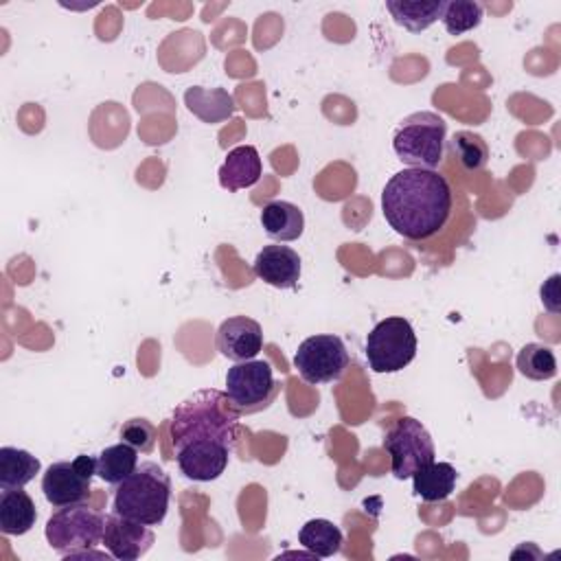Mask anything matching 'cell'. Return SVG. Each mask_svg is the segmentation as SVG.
<instances>
[{
  "label": "cell",
  "mask_w": 561,
  "mask_h": 561,
  "mask_svg": "<svg viewBox=\"0 0 561 561\" xmlns=\"http://www.w3.org/2000/svg\"><path fill=\"white\" fill-rule=\"evenodd\" d=\"M451 184L436 169L408 167L397 171L381 191L386 221L410 241H425L438 234L451 215Z\"/></svg>",
  "instance_id": "1"
},
{
  "label": "cell",
  "mask_w": 561,
  "mask_h": 561,
  "mask_svg": "<svg viewBox=\"0 0 561 561\" xmlns=\"http://www.w3.org/2000/svg\"><path fill=\"white\" fill-rule=\"evenodd\" d=\"M239 419L226 392L202 388L175 405L169 434L175 449L186 443H221L234 449Z\"/></svg>",
  "instance_id": "2"
},
{
  "label": "cell",
  "mask_w": 561,
  "mask_h": 561,
  "mask_svg": "<svg viewBox=\"0 0 561 561\" xmlns=\"http://www.w3.org/2000/svg\"><path fill=\"white\" fill-rule=\"evenodd\" d=\"M171 500V478L156 462H140L123 482L116 484L112 508L114 513L158 526L164 522Z\"/></svg>",
  "instance_id": "3"
},
{
  "label": "cell",
  "mask_w": 561,
  "mask_h": 561,
  "mask_svg": "<svg viewBox=\"0 0 561 561\" xmlns=\"http://www.w3.org/2000/svg\"><path fill=\"white\" fill-rule=\"evenodd\" d=\"M447 123L436 112H414L405 116L394 136L392 149L397 158L416 169H436L445 156Z\"/></svg>",
  "instance_id": "4"
},
{
  "label": "cell",
  "mask_w": 561,
  "mask_h": 561,
  "mask_svg": "<svg viewBox=\"0 0 561 561\" xmlns=\"http://www.w3.org/2000/svg\"><path fill=\"white\" fill-rule=\"evenodd\" d=\"M105 515L79 504L59 506L46 522V541L61 557H77L103 541Z\"/></svg>",
  "instance_id": "5"
},
{
  "label": "cell",
  "mask_w": 561,
  "mask_h": 561,
  "mask_svg": "<svg viewBox=\"0 0 561 561\" xmlns=\"http://www.w3.org/2000/svg\"><path fill=\"white\" fill-rule=\"evenodd\" d=\"M280 388L283 383L274 379V370L265 359L234 362L226 373V394L241 416L265 410Z\"/></svg>",
  "instance_id": "6"
},
{
  "label": "cell",
  "mask_w": 561,
  "mask_h": 561,
  "mask_svg": "<svg viewBox=\"0 0 561 561\" xmlns=\"http://www.w3.org/2000/svg\"><path fill=\"white\" fill-rule=\"evenodd\" d=\"M416 357V333L401 316L377 322L366 337V359L375 373H399Z\"/></svg>",
  "instance_id": "7"
},
{
  "label": "cell",
  "mask_w": 561,
  "mask_h": 561,
  "mask_svg": "<svg viewBox=\"0 0 561 561\" xmlns=\"http://www.w3.org/2000/svg\"><path fill=\"white\" fill-rule=\"evenodd\" d=\"M381 447L388 451L392 476L399 480L412 478L414 471L430 465L436 456L430 432L414 416H401L386 432Z\"/></svg>",
  "instance_id": "8"
},
{
  "label": "cell",
  "mask_w": 561,
  "mask_h": 561,
  "mask_svg": "<svg viewBox=\"0 0 561 561\" xmlns=\"http://www.w3.org/2000/svg\"><path fill=\"white\" fill-rule=\"evenodd\" d=\"M351 364L348 351L340 335L320 333L300 342L294 355V368L307 383H329L342 379Z\"/></svg>",
  "instance_id": "9"
},
{
  "label": "cell",
  "mask_w": 561,
  "mask_h": 561,
  "mask_svg": "<svg viewBox=\"0 0 561 561\" xmlns=\"http://www.w3.org/2000/svg\"><path fill=\"white\" fill-rule=\"evenodd\" d=\"M96 476V458L79 454L75 460H57L42 476V491L55 508L79 504L90 495V482Z\"/></svg>",
  "instance_id": "10"
},
{
  "label": "cell",
  "mask_w": 561,
  "mask_h": 561,
  "mask_svg": "<svg viewBox=\"0 0 561 561\" xmlns=\"http://www.w3.org/2000/svg\"><path fill=\"white\" fill-rule=\"evenodd\" d=\"M153 541H156V535L147 524L127 519L114 511L105 515L101 543L105 546L110 557L118 561H136L149 552Z\"/></svg>",
  "instance_id": "11"
},
{
  "label": "cell",
  "mask_w": 561,
  "mask_h": 561,
  "mask_svg": "<svg viewBox=\"0 0 561 561\" xmlns=\"http://www.w3.org/2000/svg\"><path fill=\"white\" fill-rule=\"evenodd\" d=\"M215 346L232 362L254 359L263 348V329L248 316L226 318L215 333Z\"/></svg>",
  "instance_id": "12"
},
{
  "label": "cell",
  "mask_w": 561,
  "mask_h": 561,
  "mask_svg": "<svg viewBox=\"0 0 561 561\" xmlns=\"http://www.w3.org/2000/svg\"><path fill=\"white\" fill-rule=\"evenodd\" d=\"M230 454L232 449L221 443H186L175 449V460L184 478L210 482L226 471Z\"/></svg>",
  "instance_id": "13"
},
{
  "label": "cell",
  "mask_w": 561,
  "mask_h": 561,
  "mask_svg": "<svg viewBox=\"0 0 561 561\" xmlns=\"http://www.w3.org/2000/svg\"><path fill=\"white\" fill-rule=\"evenodd\" d=\"M254 274L278 289H291L300 280V256L289 245H265L254 259Z\"/></svg>",
  "instance_id": "14"
},
{
  "label": "cell",
  "mask_w": 561,
  "mask_h": 561,
  "mask_svg": "<svg viewBox=\"0 0 561 561\" xmlns=\"http://www.w3.org/2000/svg\"><path fill=\"white\" fill-rule=\"evenodd\" d=\"M261 175H263L261 156L252 145H239L230 149L224 164L219 167V184L230 193L254 186Z\"/></svg>",
  "instance_id": "15"
},
{
  "label": "cell",
  "mask_w": 561,
  "mask_h": 561,
  "mask_svg": "<svg viewBox=\"0 0 561 561\" xmlns=\"http://www.w3.org/2000/svg\"><path fill=\"white\" fill-rule=\"evenodd\" d=\"M261 226L270 239L296 241L305 230V215L291 202L272 199L261 210Z\"/></svg>",
  "instance_id": "16"
},
{
  "label": "cell",
  "mask_w": 561,
  "mask_h": 561,
  "mask_svg": "<svg viewBox=\"0 0 561 561\" xmlns=\"http://www.w3.org/2000/svg\"><path fill=\"white\" fill-rule=\"evenodd\" d=\"M184 103L199 121L215 125L234 114V101L224 88H202L191 85L184 92Z\"/></svg>",
  "instance_id": "17"
},
{
  "label": "cell",
  "mask_w": 561,
  "mask_h": 561,
  "mask_svg": "<svg viewBox=\"0 0 561 561\" xmlns=\"http://www.w3.org/2000/svg\"><path fill=\"white\" fill-rule=\"evenodd\" d=\"M37 511L33 497L20 489H2L0 493V530L4 535H24L35 526Z\"/></svg>",
  "instance_id": "18"
},
{
  "label": "cell",
  "mask_w": 561,
  "mask_h": 561,
  "mask_svg": "<svg viewBox=\"0 0 561 561\" xmlns=\"http://www.w3.org/2000/svg\"><path fill=\"white\" fill-rule=\"evenodd\" d=\"M456 469L449 462H430L412 473V489L425 502H443L456 489Z\"/></svg>",
  "instance_id": "19"
},
{
  "label": "cell",
  "mask_w": 561,
  "mask_h": 561,
  "mask_svg": "<svg viewBox=\"0 0 561 561\" xmlns=\"http://www.w3.org/2000/svg\"><path fill=\"white\" fill-rule=\"evenodd\" d=\"M386 9L399 26L410 33H421L440 20L445 0H388Z\"/></svg>",
  "instance_id": "20"
},
{
  "label": "cell",
  "mask_w": 561,
  "mask_h": 561,
  "mask_svg": "<svg viewBox=\"0 0 561 561\" xmlns=\"http://www.w3.org/2000/svg\"><path fill=\"white\" fill-rule=\"evenodd\" d=\"M39 460L26 451L11 445L0 447V489H20L28 484L39 473Z\"/></svg>",
  "instance_id": "21"
},
{
  "label": "cell",
  "mask_w": 561,
  "mask_h": 561,
  "mask_svg": "<svg viewBox=\"0 0 561 561\" xmlns=\"http://www.w3.org/2000/svg\"><path fill=\"white\" fill-rule=\"evenodd\" d=\"M298 541L313 557L327 559L342 550V530L329 519H309L298 530Z\"/></svg>",
  "instance_id": "22"
},
{
  "label": "cell",
  "mask_w": 561,
  "mask_h": 561,
  "mask_svg": "<svg viewBox=\"0 0 561 561\" xmlns=\"http://www.w3.org/2000/svg\"><path fill=\"white\" fill-rule=\"evenodd\" d=\"M136 467H138V451L123 440L105 447L96 456V476L112 486L123 482Z\"/></svg>",
  "instance_id": "23"
},
{
  "label": "cell",
  "mask_w": 561,
  "mask_h": 561,
  "mask_svg": "<svg viewBox=\"0 0 561 561\" xmlns=\"http://www.w3.org/2000/svg\"><path fill=\"white\" fill-rule=\"evenodd\" d=\"M517 370L533 381H546L557 375V357L550 346L528 342L517 353Z\"/></svg>",
  "instance_id": "24"
},
{
  "label": "cell",
  "mask_w": 561,
  "mask_h": 561,
  "mask_svg": "<svg viewBox=\"0 0 561 561\" xmlns=\"http://www.w3.org/2000/svg\"><path fill=\"white\" fill-rule=\"evenodd\" d=\"M449 145H451V151H454V156L458 158V162L462 164L465 171H480V169L486 167L489 145L480 134L460 129V131L454 134Z\"/></svg>",
  "instance_id": "25"
},
{
  "label": "cell",
  "mask_w": 561,
  "mask_h": 561,
  "mask_svg": "<svg viewBox=\"0 0 561 561\" xmlns=\"http://www.w3.org/2000/svg\"><path fill=\"white\" fill-rule=\"evenodd\" d=\"M440 22L449 35H462L482 22V4L473 0H449L445 2Z\"/></svg>",
  "instance_id": "26"
},
{
  "label": "cell",
  "mask_w": 561,
  "mask_h": 561,
  "mask_svg": "<svg viewBox=\"0 0 561 561\" xmlns=\"http://www.w3.org/2000/svg\"><path fill=\"white\" fill-rule=\"evenodd\" d=\"M156 438H158V430H156V425H153L149 419H145V416L127 419V421L121 425V440L127 443V445H131L136 451H142V454L153 451Z\"/></svg>",
  "instance_id": "27"
},
{
  "label": "cell",
  "mask_w": 561,
  "mask_h": 561,
  "mask_svg": "<svg viewBox=\"0 0 561 561\" xmlns=\"http://www.w3.org/2000/svg\"><path fill=\"white\" fill-rule=\"evenodd\" d=\"M557 285H559V274H552L539 289L541 294V302L546 305L548 311L557 313L559 311V291H557Z\"/></svg>",
  "instance_id": "28"
}]
</instances>
